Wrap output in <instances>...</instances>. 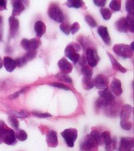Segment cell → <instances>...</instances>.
Listing matches in <instances>:
<instances>
[{
    "label": "cell",
    "instance_id": "obj_1",
    "mask_svg": "<svg viewBox=\"0 0 134 151\" xmlns=\"http://www.w3.org/2000/svg\"><path fill=\"white\" fill-rule=\"evenodd\" d=\"M115 53L123 58H132L133 55V51L130 49L129 45L124 44H115L113 47Z\"/></svg>",
    "mask_w": 134,
    "mask_h": 151
},
{
    "label": "cell",
    "instance_id": "obj_2",
    "mask_svg": "<svg viewBox=\"0 0 134 151\" xmlns=\"http://www.w3.org/2000/svg\"><path fill=\"white\" fill-rule=\"evenodd\" d=\"M61 135L64 139L66 142L69 147H73L76 140L78 137V130L76 129L70 128L61 132Z\"/></svg>",
    "mask_w": 134,
    "mask_h": 151
},
{
    "label": "cell",
    "instance_id": "obj_3",
    "mask_svg": "<svg viewBox=\"0 0 134 151\" xmlns=\"http://www.w3.org/2000/svg\"><path fill=\"white\" fill-rule=\"evenodd\" d=\"M48 15L57 23H62L64 21V16L61 8L57 5H51L48 9Z\"/></svg>",
    "mask_w": 134,
    "mask_h": 151
},
{
    "label": "cell",
    "instance_id": "obj_4",
    "mask_svg": "<svg viewBox=\"0 0 134 151\" xmlns=\"http://www.w3.org/2000/svg\"><path fill=\"white\" fill-rule=\"evenodd\" d=\"M86 60L89 66L91 68H94L97 66L99 63V58L97 52L92 48H87L86 50Z\"/></svg>",
    "mask_w": 134,
    "mask_h": 151
},
{
    "label": "cell",
    "instance_id": "obj_5",
    "mask_svg": "<svg viewBox=\"0 0 134 151\" xmlns=\"http://www.w3.org/2000/svg\"><path fill=\"white\" fill-rule=\"evenodd\" d=\"M98 145L93 137L89 135H87L81 144L80 149L81 151H91L95 147Z\"/></svg>",
    "mask_w": 134,
    "mask_h": 151
},
{
    "label": "cell",
    "instance_id": "obj_6",
    "mask_svg": "<svg viewBox=\"0 0 134 151\" xmlns=\"http://www.w3.org/2000/svg\"><path fill=\"white\" fill-rule=\"evenodd\" d=\"M21 45L24 49L28 51L35 50L40 46V41L36 38L30 40L23 39L21 42Z\"/></svg>",
    "mask_w": 134,
    "mask_h": 151
},
{
    "label": "cell",
    "instance_id": "obj_7",
    "mask_svg": "<svg viewBox=\"0 0 134 151\" xmlns=\"http://www.w3.org/2000/svg\"><path fill=\"white\" fill-rule=\"evenodd\" d=\"M65 55L74 64L77 63L80 58V55L78 53V51L75 49L73 44H69L66 47L65 49Z\"/></svg>",
    "mask_w": 134,
    "mask_h": 151
},
{
    "label": "cell",
    "instance_id": "obj_8",
    "mask_svg": "<svg viewBox=\"0 0 134 151\" xmlns=\"http://www.w3.org/2000/svg\"><path fill=\"white\" fill-rule=\"evenodd\" d=\"M133 139L132 137H123L120 140L119 151H133Z\"/></svg>",
    "mask_w": 134,
    "mask_h": 151
},
{
    "label": "cell",
    "instance_id": "obj_9",
    "mask_svg": "<svg viewBox=\"0 0 134 151\" xmlns=\"http://www.w3.org/2000/svg\"><path fill=\"white\" fill-rule=\"evenodd\" d=\"M2 138L3 139L4 142L7 145H12L16 140L15 137V133L12 129L9 128H6L4 130L3 135L2 136Z\"/></svg>",
    "mask_w": 134,
    "mask_h": 151
},
{
    "label": "cell",
    "instance_id": "obj_10",
    "mask_svg": "<svg viewBox=\"0 0 134 151\" xmlns=\"http://www.w3.org/2000/svg\"><path fill=\"white\" fill-rule=\"evenodd\" d=\"M94 84L96 88L101 91L107 88L108 80L107 77L103 74L98 75L94 80Z\"/></svg>",
    "mask_w": 134,
    "mask_h": 151
},
{
    "label": "cell",
    "instance_id": "obj_11",
    "mask_svg": "<svg viewBox=\"0 0 134 151\" xmlns=\"http://www.w3.org/2000/svg\"><path fill=\"white\" fill-rule=\"evenodd\" d=\"M58 67L61 70L62 73L68 74L73 70V65L65 58L61 59L58 62Z\"/></svg>",
    "mask_w": 134,
    "mask_h": 151
},
{
    "label": "cell",
    "instance_id": "obj_12",
    "mask_svg": "<svg viewBox=\"0 0 134 151\" xmlns=\"http://www.w3.org/2000/svg\"><path fill=\"white\" fill-rule=\"evenodd\" d=\"M98 34L102 37L104 42L108 45L111 44V38L109 35L108 28L106 27L100 26L98 29Z\"/></svg>",
    "mask_w": 134,
    "mask_h": 151
},
{
    "label": "cell",
    "instance_id": "obj_13",
    "mask_svg": "<svg viewBox=\"0 0 134 151\" xmlns=\"http://www.w3.org/2000/svg\"><path fill=\"white\" fill-rule=\"evenodd\" d=\"M111 89L114 94H115L117 96H120L123 93L120 80L117 78H113L111 83Z\"/></svg>",
    "mask_w": 134,
    "mask_h": 151
},
{
    "label": "cell",
    "instance_id": "obj_14",
    "mask_svg": "<svg viewBox=\"0 0 134 151\" xmlns=\"http://www.w3.org/2000/svg\"><path fill=\"white\" fill-rule=\"evenodd\" d=\"M47 142L51 147H55L58 145L57 133L54 130H50L47 135Z\"/></svg>",
    "mask_w": 134,
    "mask_h": 151
},
{
    "label": "cell",
    "instance_id": "obj_15",
    "mask_svg": "<svg viewBox=\"0 0 134 151\" xmlns=\"http://www.w3.org/2000/svg\"><path fill=\"white\" fill-rule=\"evenodd\" d=\"M9 34L12 37L16 34L19 28V21L15 17H10L9 18Z\"/></svg>",
    "mask_w": 134,
    "mask_h": 151
},
{
    "label": "cell",
    "instance_id": "obj_16",
    "mask_svg": "<svg viewBox=\"0 0 134 151\" xmlns=\"http://www.w3.org/2000/svg\"><path fill=\"white\" fill-rule=\"evenodd\" d=\"M3 65L8 72L12 73L17 68L15 60L9 57H4L3 59Z\"/></svg>",
    "mask_w": 134,
    "mask_h": 151
},
{
    "label": "cell",
    "instance_id": "obj_17",
    "mask_svg": "<svg viewBox=\"0 0 134 151\" xmlns=\"http://www.w3.org/2000/svg\"><path fill=\"white\" fill-rule=\"evenodd\" d=\"M100 98L104 99L110 103H113L115 101V97L112 92L110 90V89L106 88L103 90L99 91L98 92Z\"/></svg>",
    "mask_w": 134,
    "mask_h": 151
},
{
    "label": "cell",
    "instance_id": "obj_18",
    "mask_svg": "<svg viewBox=\"0 0 134 151\" xmlns=\"http://www.w3.org/2000/svg\"><path fill=\"white\" fill-rule=\"evenodd\" d=\"M13 17L19 16L25 9V6L21 1H13Z\"/></svg>",
    "mask_w": 134,
    "mask_h": 151
},
{
    "label": "cell",
    "instance_id": "obj_19",
    "mask_svg": "<svg viewBox=\"0 0 134 151\" xmlns=\"http://www.w3.org/2000/svg\"><path fill=\"white\" fill-rule=\"evenodd\" d=\"M34 30L38 37L40 38L46 32L45 24L42 21H37L34 25Z\"/></svg>",
    "mask_w": 134,
    "mask_h": 151
},
{
    "label": "cell",
    "instance_id": "obj_20",
    "mask_svg": "<svg viewBox=\"0 0 134 151\" xmlns=\"http://www.w3.org/2000/svg\"><path fill=\"white\" fill-rule=\"evenodd\" d=\"M117 29L120 32H127L128 30V27L125 17H122L115 23Z\"/></svg>",
    "mask_w": 134,
    "mask_h": 151
},
{
    "label": "cell",
    "instance_id": "obj_21",
    "mask_svg": "<svg viewBox=\"0 0 134 151\" xmlns=\"http://www.w3.org/2000/svg\"><path fill=\"white\" fill-rule=\"evenodd\" d=\"M132 110L133 108L130 105H126L124 106L122 108L120 114V119L128 120L131 116Z\"/></svg>",
    "mask_w": 134,
    "mask_h": 151
},
{
    "label": "cell",
    "instance_id": "obj_22",
    "mask_svg": "<svg viewBox=\"0 0 134 151\" xmlns=\"http://www.w3.org/2000/svg\"><path fill=\"white\" fill-rule=\"evenodd\" d=\"M107 54L108 55L110 59L111 63H112V66H113V68L115 70H117V71H119V72L122 73H125L127 72V69L124 67H123V66L120 64L115 59L113 58L111 54L107 52Z\"/></svg>",
    "mask_w": 134,
    "mask_h": 151
},
{
    "label": "cell",
    "instance_id": "obj_23",
    "mask_svg": "<svg viewBox=\"0 0 134 151\" xmlns=\"http://www.w3.org/2000/svg\"><path fill=\"white\" fill-rule=\"evenodd\" d=\"M82 74L83 75V80L92 79L93 69L89 65H84L82 68Z\"/></svg>",
    "mask_w": 134,
    "mask_h": 151
},
{
    "label": "cell",
    "instance_id": "obj_24",
    "mask_svg": "<svg viewBox=\"0 0 134 151\" xmlns=\"http://www.w3.org/2000/svg\"><path fill=\"white\" fill-rule=\"evenodd\" d=\"M66 4L69 8H79L83 6L84 2L81 0H69L66 2Z\"/></svg>",
    "mask_w": 134,
    "mask_h": 151
},
{
    "label": "cell",
    "instance_id": "obj_25",
    "mask_svg": "<svg viewBox=\"0 0 134 151\" xmlns=\"http://www.w3.org/2000/svg\"><path fill=\"white\" fill-rule=\"evenodd\" d=\"M126 21L128 27V30L132 33L134 31V15L133 14L128 13L126 17Z\"/></svg>",
    "mask_w": 134,
    "mask_h": 151
},
{
    "label": "cell",
    "instance_id": "obj_26",
    "mask_svg": "<svg viewBox=\"0 0 134 151\" xmlns=\"http://www.w3.org/2000/svg\"><path fill=\"white\" fill-rule=\"evenodd\" d=\"M121 3L120 0H112L110 3V8L114 12H119L121 9Z\"/></svg>",
    "mask_w": 134,
    "mask_h": 151
},
{
    "label": "cell",
    "instance_id": "obj_27",
    "mask_svg": "<svg viewBox=\"0 0 134 151\" xmlns=\"http://www.w3.org/2000/svg\"><path fill=\"white\" fill-rule=\"evenodd\" d=\"M8 114L11 115L13 116H17L18 118H26L29 115V113L26 111H8Z\"/></svg>",
    "mask_w": 134,
    "mask_h": 151
},
{
    "label": "cell",
    "instance_id": "obj_28",
    "mask_svg": "<svg viewBox=\"0 0 134 151\" xmlns=\"http://www.w3.org/2000/svg\"><path fill=\"white\" fill-rule=\"evenodd\" d=\"M90 135L93 137V138L97 142L98 145L101 144L102 142L103 141V139H102V134L100 133L99 132L97 131V130H93L91 131V132L90 133Z\"/></svg>",
    "mask_w": 134,
    "mask_h": 151
},
{
    "label": "cell",
    "instance_id": "obj_29",
    "mask_svg": "<svg viewBox=\"0 0 134 151\" xmlns=\"http://www.w3.org/2000/svg\"><path fill=\"white\" fill-rule=\"evenodd\" d=\"M55 78L58 79L60 81L66 82V83H72V79L66 74L64 73H58L55 75Z\"/></svg>",
    "mask_w": 134,
    "mask_h": 151
},
{
    "label": "cell",
    "instance_id": "obj_30",
    "mask_svg": "<svg viewBox=\"0 0 134 151\" xmlns=\"http://www.w3.org/2000/svg\"><path fill=\"white\" fill-rule=\"evenodd\" d=\"M100 13H101L102 15L103 18L104 20H108L112 17V13L110 11V9L107 8H103L100 9Z\"/></svg>",
    "mask_w": 134,
    "mask_h": 151
},
{
    "label": "cell",
    "instance_id": "obj_31",
    "mask_svg": "<svg viewBox=\"0 0 134 151\" xmlns=\"http://www.w3.org/2000/svg\"><path fill=\"white\" fill-rule=\"evenodd\" d=\"M15 137L20 141H25L27 139V134L23 130H18L15 133Z\"/></svg>",
    "mask_w": 134,
    "mask_h": 151
},
{
    "label": "cell",
    "instance_id": "obj_32",
    "mask_svg": "<svg viewBox=\"0 0 134 151\" xmlns=\"http://www.w3.org/2000/svg\"><path fill=\"white\" fill-rule=\"evenodd\" d=\"M120 126L122 129L125 130H130L132 127V124L128 120H121Z\"/></svg>",
    "mask_w": 134,
    "mask_h": 151
},
{
    "label": "cell",
    "instance_id": "obj_33",
    "mask_svg": "<svg viewBox=\"0 0 134 151\" xmlns=\"http://www.w3.org/2000/svg\"><path fill=\"white\" fill-rule=\"evenodd\" d=\"M85 20L91 27H96L97 25V23L94 19L90 15H86L85 17Z\"/></svg>",
    "mask_w": 134,
    "mask_h": 151
},
{
    "label": "cell",
    "instance_id": "obj_34",
    "mask_svg": "<svg viewBox=\"0 0 134 151\" xmlns=\"http://www.w3.org/2000/svg\"><path fill=\"white\" fill-rule=\"evenodd\" d=\"M60 29L64 34L67 35H69L71 32V26L68 23H62L60 25Z\"/></svg>",
    "mask_w": 134,
    "mask_h": 151
},
{
    "label": "cell",
    "instance_id": "obj_35",
    "mask_svg": "<svg viewBox=\"0 0 134 151\" xmlns=\"http://www.w3.org/2000/svg\"><path fill=\"white\" fill-rule=\"evenodd\" d=\"M37 55V52L35 50H30V51H28V52L25 55L24 58L26 59L27 61H30L32 60V59H34Z\"/></svg>",
    "mask_w": 134,
    "mask_h": 151
},
{
    "label": "cell",
    "instance_id": "obj_36",
    "mask_svg": "<svg viewBox=\"0 0 134 151\" xmlns=\"http://www.w3.org/2000/svg\"><path fill=\"white\" fill-rule=\"evenodd\" d=\"M134 2L132 0H127L126 1V10L128 13L133 14L134 12Z\"/></svg>",
    "mask_w": 134,
    "mask_h": 151
},
{
    "label": "cell",
    "instance_id": "obj_37",
    "mask_svg": "<svg viewBox=\"0 0 134 151\" xmlns=\"http://www.w3.org/2000/svg\"><path fill=\"white\" fill-rule=\"evenodd\" d=\"M28 88H29L28 87H25V88H23V89H20V91H18L16 92L15 93H14V94H12L11 96H9V98L12 99V100H13V99L17 98L21 94H22V93H25V91H27V89H28Z\"/></svg>",
    "mask_w": 134,
    "mask_h": 151
},
{
    "label": "cell",
    "instance_id": "obj_38",
    "mask_svg": "<svg viewBox=\"0 0 134 151\" xmlns=\"http://www.w3.org/2000/svg\"><path fill=\"white\" fill-rule=\"evenodd\" d=\"M8 120L9 123H10V124L13 126V127L14 128L17 129L18 128V126H19V123L18 120L13 116H9L8 118Z\"/></svg>",
    "mask_w": 134,
    "mask_h": 151
},
{
    "label": "cell",
    "instance_id": "obj_39",
    "mask_svg": "<svg viewBox=\"0 0 134 151\" xmlns=\"http://www.w3.org/2000/svg\"><path fill=\"white\" fill-rule=\"evenodd\" d=\"M80 29V25L78 22H74L73 25L71 26V32L73 35L76 34Z\"/></svg>",
    "mask_w": 134,
    "mask_h": 151
},
{
    "label": "cell",
    "instance_id": "obj_40",
    "mask_svg": "<svg viewBox=\"0 0 134 151\" xmlns=\"http://www.w3.org/2000/svg\"><path fill=\"white\" fill-rule=\"evenodd\" d=\"M15 60L17 66L20 68L22 67L23 65H25L27 63V61L26 60V59H25L24 57H22V58H18Z\"/></svg>",
    "mask_w": 134,
    "mask_h": 151
},
{
    "label": "cell",
    "instance_id": "obj_41",
    "mask_svg": "<svg viewBox=\"0 0 134 151\" xmlns=\"http://www.w3.org/2000/svg\"><path fill=\"white\" fill-rule=\"evenodd\" d=\"M50 86L57 88L64 89V90H69L70 89V88L69 87L66 86V85H64V84H61V83H53L50 84Z\"/></svg>",
    "mask_w": 134,
    "mask_h": 151
},
{
    "label": "cell",
    "instance_id": "obj_42",
    "mask_svg": "<svg viewBox=\"0 0 134 151\" xmlns=\"http://www.w3.org/2000/svg\"><path fill=\"white\" fill-rule=\"evenodd\" d=\"M33 114L35 116L39 118H47V117L52 116V115L50 114V113H42L39 112H33Z\"/></svg>",
    "mask_w": 134,
    "mask_h": 151
},
{
    "label": "cell",
    "instance_id": "obj_43",
    "mask_svg": "<svg viewBox=\"0 0 134 151\" xmlns=\"http://www.w3.org/2000/svg\"><path fill=\"white\" fill-rule=\"evenodd\" d=\"M106 1L105 0H94L93 3L97 5V6L99 7H103L106 4Z\"/></svg>",
    "mask_w": 134,
    "mask_h": 151
},
{
    "label": "cell",
    "instance_id": "obj_44",
    "mask_svg": "<svg viewBox=\"0 0 134 151\" xmlns=\"http://www.w3.org/2000/svg\"><path fill=\"white\" fill-rule=\"evenodd\" d=\"M6 1L0 0V11H3L6 9Z\"/></svg>",
    "mask_w": 134,
    "mask_h": 151
},
{
    "label": "cell",
    "instance_id": "obj_45",
    "mask_svg": "<svg viewBox=\"0 0 134 151\" xmlns=\"http://www.w3.org/2000/svg\"><path fill=\"white\" fill-rule=\"evenodd\" d=\"M78 62L79 63L80 65L83 67V66L85 65L86 63V62H87L86 58V57L84 56V55H82V57L79 58V60Z\"/></svg>",
    "mask_w": 134,
    "mask_h": 151
},
{
    "label": "cell",
    "instance_id": "obj_46",
    "mask_svg": "<svg viewBox=\"0 0 134 151\" xmlns=\"http://www.w3.org/2000/svg\"><path fill=\"white\" fill-rule=\"evenodd\" d=\"M6 127L4 125V123L1 122L0 123V137H2V136L3 135V133L4 130H5Z\"/></svg>",
    "mask_w": 134,
    "mask_h": 151
},
{
    "label": "cell",
    "instance_id": "obj_47",
    "mask_svg": "<svg viewBox=\"0 0 134 151\" xmlns=\"http://www.w3.org/2000/svg\"><path fill=\"white\" fill-rule=\"evenodd\" d=\"M3 65V60H1V59L0 58V69L2 68Z\"/></svg>",
    "mask_w": 134,
    "mask_h": 151
},
{
    "label": "cell",
    "instance_id": "obj_48",
    "mask_svg": "<svg viewBox=\"0 0 134 151\" xmlns=\"http://www.w3.org/2000/svg\"><path fill=\"white\" fill-rule=\"evenodd\" d=\"M130 49H131V50H132V51H133V50H134V45H133V42H132L131 44H130Z\"/></svg>",
    "mask_w": 134,
    "mask_h": 151
},
{
    "label": "cell",
    "instance_id": "obj_49",
    "mask_svg": "<svg viewBox=\"0 0 134 151\" xmlns=\"http://www.w3.org/2000/svg\"><path fill=\"white\" fill-rule=\"evenodd\" d=\"M2 23V17L0 16V24Z\"/></svg>",
    "mask_w": 134,
    "mask_h": 151
}]
</instances>
